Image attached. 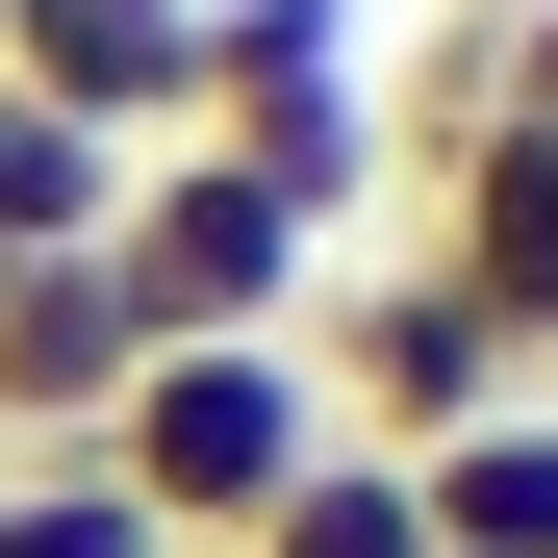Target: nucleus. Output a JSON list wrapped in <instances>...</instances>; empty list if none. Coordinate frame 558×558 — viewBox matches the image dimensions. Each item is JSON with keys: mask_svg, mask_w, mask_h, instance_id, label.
I'll use <instances>...</instances> for the list:
<instances>
[{"mask_svg": "<svg viewBox=\"0 0 558 558\" xmlns=\"http://www.w3.org/2000/svg\"><path fill=\"white\" fill-rule=\"evenodd\" d=\"M330 457V381H305V330H229V355H128V407H102V483L178 533V558H229L279 483Z\"/></svg>", "mask_w": 558, "mask_h": 558, "instance_id": "f257e3e1", "label": "nucleus"}, {"mask_svg": "<svg viewBox=\"0 0 558 558\" xmlns=\"http://www.w3.org/2000/svg\"><path fill=\"white\" fill-rule=\"evenodd\" d=\"M102 279H128V330H153V355H229V330H305L330 229H305V204H254L229 153H128V229H102Z\"/></svg>", "mask_w": 558, "mask_h": 558, "instance_id": "f03ea898", "label": "nucleus"}, {"mask_svg": "<svg viewBox=\"0 0 558 558\" xmlns=\"http://www.w3.org/2000/svg\"><path fill=\"white\" fill-rule=\"evenodd\" d=\"M305 381H330V432H355V457H432V432H483L533 355L457 305L432 254H355V279H305Z\"/></svg>", "mask_w": 558, "mask_h": 558, "instance_id": "7ed1b4c3", "label": "nucleus"}, {"mask_svg": "<svg viewBox=\"0 0 558 558\" xmlns=\"http://www.w3.org/2000/svg\"><path fill=\"white\" fill-rule=\"evenodd\" d=\"M407 254H432L457 305H483L533 381H558V128H483V153H432V178H407Z\"/></svg>", "mask_w": 558, "mask_h": 558, "instance_id": "20e7f679", "label": "nucleus"}, {"mask_svg": "<svg viewBox=\"0 0 558 558\" xmlns=\"http://www.w3.org/2000/svg\"><path fill=\"white\" fill-rule=\"evenodd\" d=\"M128 279L102 254H26V279H0V457H102V407H128Z\"/></svg>", "mask_w": 558, "mask_h": 558, "instance_id": "39448f33", "label": "nucleus"}, {"mask_svg": "<svg viewBox=\"0 0 558 558\" xmlns=\"http://www.w3.org/2000/svg\"><path fill=\"white\" fill-rule=\"evenodd\" d=\"M178 26L204 0H0V76L51 128H102V153H178Z\"/></svg>", "mask_w": 558, "mask_h": 558, "instance_id": "423d86ee", "label": "nucleus"}, {"mask_svg": "<svg viewBox=\"0 0 558 558\" xmlns=\"http://www.w3.org/2000/svg\"><path fill=\"white\" fill-rule=\"evenodd\" d=\"M407 483H432V558H558V381H508L483 432H432Z\"/></svg>", "mask_w": 558, "mask_h": 558, "instance_id": "0eeeda50", "label": "nucleus"}, {"mask_svg": "<svg viewBox=\"0 0 558 558\" xmlns=\"http://www.w3.org/2000/svg\"><path fill=\"white\" fill-rule=\"evenodd\" d=\"M102 229H128V153L51 128L26 76H0V279H26V254H102Z\"/></svg>", "mask_w": 558, "mask_h": 558, "instance_id": "6e6552de", "label": "nucleus"}, {"mask_svg": "<svg viewBox=\"0 0 558 558\" xmlns=\"http://www.w3.org/2000/svg\"><path fill=\"white\" fill-rule=\"evenodd\" d=\"M229 558H432V483H407V457H355V432H330L305 483H279V508L229 533Z\"/></svg>", "mask_w": 558, "mask_h": 558, "instance_id": "1a4fd4ad", "label": "nucleus"}, {"mask_svg": "<svg viewBox=\"0 0 558 558\" xmlns=\"http://www.w3.org/2000/svg\"><path fill=\"white\" fill-rule=\"evenodd\" d=\"M0 558H178V533L102 483V457H0Z\"/></svg>", "mask_w": 558, "mask_h": 558, "instance_id": "9d476101", "label": "nucleus"}]
</instances>
